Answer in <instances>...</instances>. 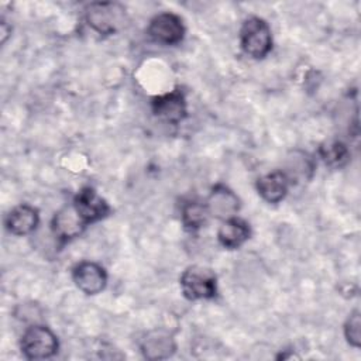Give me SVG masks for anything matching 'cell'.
<instances>
[{
	"mask_svg": "<svg viewBox=\"0 0 361 361\" xmlns=\"http://www.w3.org/2000/svg\"><path fill=\"white\" fill-rule=\"evenodd\" d=\"M240 45L248 56L254 59L265 58L272 49V32L269 24L257 16L244 20L240 28Z\"/></svg>",
	"mask_w": 361,
	"mask_h": 361,
	"instance_id": "cell-1",
	"label": "cell"
},
{
	"mask_svg": "<svg viewBox=\"0 0 361 361\" xmlns=\"http://www.w3.org/2000/svg\"><path fill=\"white\" fill-rule=\"evenodd\" d=\"M86 24L100 35L114 34L126 21V8L120 3L96 1L85 8Z\"/></svg>",
	"mask_w": 361,
	"mask_h": 361,
	"instance_id": "cell-2",
	"label": "cell"
},
{
	"mask_svg": "<svg viewBox=\"0 0 361 361\" xmlns=\"http://www.w3.org/2000/svg\"><path fill=\"white\" fill-rule=\"evenodd\" d=\"M58 337L42 324H32L25 329L20 340V350L27 360H45L58 353Z\"/></svg>",
	"mask_w": 361,
	"mask_h": 361,
	"instance_id": "cell-3",
	"label": "cell"
},
{
	"mask_svg": "<svg viewBox=\"0 0 361 361\" xmlns=\"http://www.w3.org/2000/svg\"><path fill=\"white\" fill-rule=\"evenodd\" d=\"M182 293L189 300L213 299L217 295V278L210 268L202 265L188 267L179 279Z\"/></svg>",
	"mask_w": 361,
	"mask_h": 361,
	"instance_id": "cell-4",
	"label": "cell"
},
{
	"mask_svg": "<svg viewBox=\"0 0 361 361\" xmlns=\"http://www.w3.org/2000/svg\"><path fill=\"white\" fill-rule=\"evenodd\" d=\"M148 37L161 45H176L185 37V25L179 16L165 11L157 14L148 24Z\"/></svg>",
	"mask_w": 361,
	"mask_h": 361,
	"instance_id": "cell-5",
	"label": "cell"
},
{
	"mask_svg": "<svg viewBox=\"0 0 361 361\" xmlns=\"http://www.w3.org/2000/svg\"><path fill=\"white\" fill-rule=\"evenodd\" d=\"M151 109L157 118L168 124H179L188 116L186 97L179 89L155 96L151 102Z\"/></svg>",
	"mask_w": 361,
	"mask_h": 361,
	"instance_id": "cell-6",
	"label": "cell"
},
{
	"mask_svg": "<svg viewBox=\"0 0 361 361\" xmlns=\"http://www.w3.org/2000/svg\"><path fill=\"white\" fill-rule=\"evenodd\" d=\"M72 204L86 224L96 223L110 213L109 203L90 186L82 188L75 195Z\"/></svg>",
	"mask_w": 361,
	"mask_h": 361,
	"instance_id": "cell-7",
	"label": "cell"
},
{
	"mask_svg": "<svg viewBox=\"0 0 361 361\" xmlns=\"http://www.w3.org/2000/svg\"><path fill=\"white\" fill-rule=\"evenodd\" d=\"M72 279L79 290L86 295L100 293L107 283L104 268L93 261H82L72 269Z\"/></svg>",
	"mask_w": 361,
	"mask_h": 361,
	"instance_id": "cell-8",
	"label": "cell"
},
{
	"mask_svg": "<svg viewBox=\"0 0 361 361\" xmlns=\"http://www.w3.org/2000/svg\"><path fill=\"white\" fill-rule=\"evenodd\" d=\"M204 204L209 216H213L220 220L231 219L237 216L240 210L238 196L223 183H217L212 188Z\"/></svg>",
	"mask_w": 361,
	"mask_h": 361,
	"instance_id": "cell-9",
	"label": "cell"
},
{
	"mask_svg": "<svg viewBox=\"0 0 361 361\" xmlns=\"http://www.w3.org/2000/svg\"><path fill=\"white\" fill-rule=\"evenodd\" d=\"M86 226L87 224L78 214L72 203L59 209L51 221L52 233L55 238L61 243V245L79 237L86 228Z\"/></svg>",
	"mask_w": 361,
	"mask_h": 361,
	"instance_id": "cell-10",
	"label": "cell"
},
{
	"mask_svg": "<svg viewBox=\"0 0 361 361\" xmlns=\"http://www.w3.org/2000/svg\"><path fill=\"white\" fill-rule=\"evenodd\" d=\"M140 348L147 360H166L173 355L176 343L169 331L155 329L142 337Z\"/></svg>",
	"mask_w": 361,
	"mask_h": 361,
	"instance_id": "cell-11",
	"label": "cell"
},
{
	"mask_svg": "<svg viewBox=\"0 0 361 361\" xmlns=\"http://www.w3.org/2000/svg\"><path fill=\"white\" fill-rule=\"evenodd\" d=\"M289 179L283 171H274L257 179V192L267 203H279L285 199L289 189Z\"/></svg>",
	"mask_w": 361,
	"mask_h": 361,
	"instance_id": "cell-12",
	"label": "cell"
},
{
	"mask_svg": "<svg viewBox=\"0 0 361 361\" xmlns=\"http://www.w3.org/2000/svg\"><path fill=\"white\" fill-rule=\"evenodd\" d=\"M39 223V213L34 206L20 204L6 216V228L13 235L31 234Z\"/></svg>",
	"mask_w": 361,
	"mask_h": 361,
	"instance_id": "cell-13",
	"label": "cell"
},
{
	"mask_svg": "<svg viewBox=\"0 0 361 361\" xmlns=\"http://www.w3.org/2000/svg\"><path fill=\"white\" fill-rule=\"evenodd\" d=\"M250 224L237 216L223 220L217 231V240L220 245L227 250L240 248L250 238Z\"/></svg>",
	"mask_w": 361,
	"mask_h": 361,
	"instance_id": "cell-14",
	"label": "cell"
},
{
	"mask_svg": "<svg viewBox=\"0 0 361 361\" xmlns=\"http://www.w3.org/2000/svg\"><path fill=\"white\" fill-rule=\"evenodd\" d=\"M314 171L313 159L302 151H293L286 159V169L283 171L290 183L309 180Z\"/></svg>",
	"mask_w": 361,
	"mask_h": 361,
	"instance_id": "cell-15",
	"label": "cell"
},
{
	"mask_svg": "<svg viewBox=\"0 0 361 361\" xmlns=\"http://www.w3.org/2000/svg\"><path fill=\"white\" fill-rule=\"evenodd\" d=\"M319 155L329 168L338 169V168H343L344 165H347L351 154L344 142L334 140V141H329V142L323 144L319 148Z\"/></svg>",
	"mask_w": 361,
	"mask_h": 361,
	"instance_id": "cell-16",
	"label": "cell"
},
{
	"mask_svg": "<svg viewBox=\"0 0 361 361\" xmlns=\"http://www.w3.org/2000/svg\"><path fill=\"white\" fill-rule=\"evenodd\" d=\"M180 217H182L183 226L188 230H197L206 223L209 213L204 203L196 199H190L182 204Z\"/></svg>",
	"mask_w": 361,
	"mask_h": 361,
	"instance_id": "cell-17",
	"label": "cell"
},
{
	"mask_svg": "<svg viewBox=\"0 0 361 361\" xmlns=\"http://www.w3.org/2000/svg\"><path fill=\"white\" fill-rule=\"evenodd\" d=\"M344 337L351 347H361V313L358 309L348 314L344 323Z\"/></svg>",
	"mask_w": 361,
	"mask_h": 361,
	"instance_id": "cell-18",
	"label": "cell"
},
{
	"mask_svg": "<svg viewBox=\"0 0 361 361\" xmlns=\"http://www.w3.org/2000/svg\"><path fill=\"white\" fill-rule=\"evenodd\" d=\"M11 32V28H6V21H1V41L4 42L8 34Z\"/></svg>",
	"mask_w": 361,
	"mask_h": 361,
	"instance_id": "cell-19",
	"label": "cell"
}]
</instances>
